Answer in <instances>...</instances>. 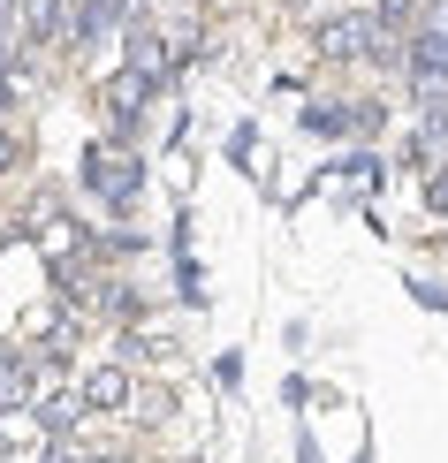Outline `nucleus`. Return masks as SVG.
Listing matches in <instances>:
<instances>
[{
	"mask_svg": "<svg viewBox=\"0 0 448 463\" xmlns=\"http://www.w3.org/2000/svg\"><path fill=\"white\" fill-rule=\"evenodd\" d=\"M289 8H311V0H289Z\"/></svg>",
	"mask_w": 448,
	"mask_h": 463,
	"instance_id": "11",
	"label": "nucleus"
},
{
	"mask_svg": "<svg viewBox=\"0 0 448 463\" xmlns=\"http://www.w3.org/2000/svg\"><path fill=\"white\" fill-rule=\"evenodd\" d=\"M403 76H411L418 99H441L448 91V15L418 31V53H403Z\"/></svg>",
	"mask_w": 448,
	"mask_h": 463,
	"instance_id": "1",
	"label": "nucleus"
},
{
	"mask_svg": "<svg viewBox=\"0 0 448 463\" xmlns=\"http://www.w3.org/2000/svg\"><path fill=\"white\" fill-rule=\"evenodd\" d=\"M380 46V15H335V24L319 31V53L327 61H357V53Z\"/></svg>",
	"mask_w": 448,
	"mask_h": 463,
	"instance_id": "3",
	"label": "nucleus"
},
{
	"mask_svg": "<svg viewBox=\"0 0 448 463\" xmlns=\"http://www.w3.org/2000/svg\"><path fill=\"white\" fill-rule=\"evenodd\" d=\"M31 411H38V426H46V433H76V418H84V395H38Z\"/></svg>",
	"mask_w": 448,
	"mask_h": 463,
	"instance_id": "7",
	"label": "nucleus"
},
{
	"mask_svg": "<svg viewBox=\"0 0 448 463\" xmlns=\"http://www.w3.org/2000/svg\"><path fill=\"white\" fill-rule=\"evenodd\" d=\"M84 183L100 190L107 205H129L145 175H138V160H129V152H107V145H100V152H84Z\"/></svg>",
	"mask_w": 448,
	"mask_h": 463,
	"instance_id": "2",
	"label": "nucleus"
},
{
	"mask_svg": "<svg viewBox=\"0 0 448 463\" xmlns=\"http://www.w3.org/2000/svg\"><path fill=\"white\" fill-rule=\"evenodd\" d=\"M8 167H15V137H0V175H8Z\"/></svg>",
	"mask_w": 448,
	"mask_h": 463,
	"instance_id": "9",
	"label": "nucleus"
},
{
	"mask_svg": "<svg viewBox=\"0 0 448 463\" xmlns=\"http://www.w3.org/2000/svg\"><path fill=\"white\" fill-rule=\"evenodd\" d=\"M122 402H129V373H122V364L84 373V411H122Z\"/></svg>",
	"mask_w": 448,
	"mask_h": 463,
	"instance_id": "6",
	"label": "nucleus"
},
{
	"mask_svg": "<svg viewBox=\"0 0 448 463\" xmlns=\"http://www.w3.org/2000/svg\"><path fill=\"white\" fill-rule=\"evenodd\" d=\"M8 8H15V0H0V15H8Z\"/></svg>",
	"mask_w": 448,
	"mask_h": 463,
	"instance_id": "12",
	"label": "nucleus"
},
{
	"mask_svg": "<svg viewBox=\"0 0 448 463\" xmlns=\"http://www.w3.org/2000/svg\"><path fill=\"white\" fill-rule=\"evenodd\" d=\"M31 395H38V357L0 350V411H24Z\"/></svg>",
	"mask_w": 448,
	"mask_h": 463,
	"instance_id": "5",
	"label": "nucleus"
},
{
	"mask_svg": "<svg viewBox=\"0 0 448 463\" xmlns=\"http://www.w3.org/2000/svg\"><path fill=\"white\" fill-rule=\"evenodd\" d=\"M425 205H434V213H448V167H441L434 183H425Z\"/></svg>",
	"mask_w": 448,
	"mask_h": 463,
	"instance_id": "8",
	"label": "nucleus"
},
{
	"mask_svg": "<svg viewBox=\"0 0 448 463\" xmlns=\"http://www.w3.org/2000/svg\"><path fill=\"white\" fill-rule=\"evenodd\" d=\"M91 463H129V456H91Z\"/></svg>",
	"mask_w": 448,
	"mask_h": 463,
	"instance_id": "10",
	"label": "nucleus"
},
{
	"mask_svg": "<svg viewBox=\"0 0 448 463\" xmlns=\"http://www.w3.org/2000/svg\"><path fill=\"white\" fill-rule=\"evenodd\" d=\"M145 91H152V76H138V69H122V76H114V84L100 91V99H107V122L122 129V137L138 129V114H145Z\"/></svg>",
	"mask_w": 448,
	"mask_h": 463,
	"instance_id": "4",
	"label": "nucleus"
}]
</instances>
